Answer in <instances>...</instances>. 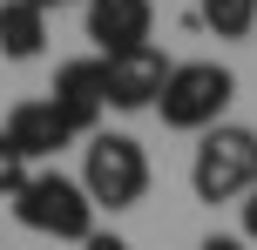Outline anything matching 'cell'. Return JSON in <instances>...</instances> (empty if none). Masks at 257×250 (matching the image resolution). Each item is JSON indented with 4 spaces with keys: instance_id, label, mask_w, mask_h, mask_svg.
<instances>
[{
    "instance_id": "obj_12",
    "label": "cell",
    "mask_w": 257,
    "mask_h": 250,
    "mask_svg": "<svg viewBox=\"0 0 257 250\" xmlns=\"http://www.w3.org/2000/svg\"><path fill=\"white\" fill-rule=\"evenodd\" d=\"M237 210H244V230H237V237H244V243H257V189L237 203Z\"/></svg>"
},
{
    "instance_id": "obj_14",
    "label": "cell",
    "mask_w": 257,
    "mask_h": 250,
    "mask_svg": "<svg viewBox=\"0 0 257 250\" xmlns=\"http://www.w3.org/2000/svg\"><path fill=\"white\" fill-rule=\"evenodd\" d=\"M196 250H244V237H223V230H217V237H203Z\"/></svg>"
},
{
    "instance_id": "obj_8",
    "label": "cell",
    "mask_w": 257,
    "mask_h": 250,
    "mask_svg": "<svg viewBox=\"0 0 257 250\" xmlns=\"http://www.w3.org/2000/svg\"><path fill=\"white\" fill-rule=\"evenodd\" d=\"M149 27H156V7H149V0H88V41L102 48V61L142 48Z\"/></svg>"
},
{
    "instance_id": "obj_1",
    "label": "cell",
    "mask_w": 257,
    "mask_h": 250,
    "mask_svg": "<svg viewBox=\"0 0 257 250\" xmlns=\"http://www.w3.org/2000/svg\"><path fill=\"white\" fill-rule=\"evenodd\" d=\"M14 216H21L27 230H41V237L54 243H88L95 237V203L88 189H81V176H61V169H27V183L14 189Z\"/></svg>"
},
{
    "instance_id": "obj_2",
    "label": "cell",
    "mask_w": 257,
    "mask_h": 250,
    "mask_svg": "<svg viewBox=\"0 0 257 250\" xmlns=\"http://www.w3.org/2000/svg\"><path fill=\"white\" fill-rule=\"evenodd\" d=\"M190 189L196 203H244L257 189V129H244V122L203 129V142L190 156Z\"/></svg>"
},
{
    "instance_id": "obj_6",
    "label": "cell",
    "mask_w": 257,
    "mask_h": 250,
    "mask_svg": "<svg viewBox=\"0 0 257 250\" xmlns=\"http://www.w3.org/2000/svg\"><path fill=\"white\" fill-rule=\"evenodd\" d=\"M108 108H122V115H136V108H156V95H163V81H169V54L156 48V41H142V48H128V54H108Z\"/></svg>"
},
{
    "instance_id": "obj_5",
    "label": "cell",
    "mask_w": 257,
    "mask_h": 250,
    "mask_svg": "<svg viewBox=\"0 0 257 250\" xmlns=\"http://www.w3.org/2000/svg\"><path fill=\"white\" fill-rule=\"evenodd\" d=\"M48 102L61 108V122H68L75 135H95V129H102V115H108V68H102V54L61 61V68H54Z\"/></svg>"
},
{
    "instance_id": "obj_11",
    "label": "cell",
    "mask_w": 257,
    "mask_h": 250,
    "mask_svg": "<svg viewBox=\"0 0 257 250\" xmlns=\"http://www.w3.org/2000/svg\"><path fill=\"white\" fill-rule=\"evenodd\" d=\"M21 183H27V162H21V149H14L7 135H0V196H14Z\"/></svg>"
},
{
    "instance_id": "obj_13",
    "label": "cell",
    "mask_w": 257,
    "mask_h": 250,
    "mask_svg": "<svg viewBox=\"0 0 257 250\" xmlns=\"http://www.w3.org/2000/svg\"><path fill=\"white\" fill-rule=\"evenodd\" d=\"M81 250H136V243H122V237H102V230H95V237L81 243Z\"/></svg>"
},
{
    "instance_id": "obj_7",
    "label": "cell",
    "mask_w": 257,
    "mask_h": 250,
    "mask_svg": "<svg viewBox=\"0 0 257 250\" xmlns=\"http://www.w3.org/2000/svg\"><path fill=\"white\" fill-rule=\"evenodd\" d=\"M0 135L21 149V162H48V156H61V149L75 142V129L61 122V108H54L48 95H34V102H14V108H7V122H0Z\"/></svg>"
},
{
    "instance_id": "obj_4",
    "label": "cell",
    "mask_w": 257,
    "mask_h": 250,
    "mask_svg": "<svg viewBox=\"0 0 257 250\" xmlns=\"http://www.w3.org/2000/svg\"><path fill=\"white\" fill-rule=\"evenodd\" d=\"M81 189H88L95 210H136L149 196V156H142V142L95 129L88 149H81Z\"/></svg>"
},
{
    "instance_id": "obj_10",
    "label": "cell",
    "mask_w": 257,
    "mask_h": 250,
    "mask_svg": "<svg viewBox=\"0 0 257 250\" xmlns=\"http://www.w3.org/2000/svg\"><path fill=\"white\" fill-rule=\"evenodd\" d=\"M203 27L217 41H244L257 27V0H203Z\"/></svg>"
},
{
    "instance_id": "obj_15",
    "label": "cell",
    "mask_w": 257,
    "mask_h": 250,
    "mask_svg": "<svg viewBox=\"0 0 257 250\" xmlns=\"http://www.w3.org/2000/svg\"><path fill=\"white\" fill-rule=\"evenodd\" d=\"M34 7H41V14H48V7H68V0H34Z\"/></svg>"
},
{
    "instance_id": "obj_9",
    "label": "cell",
    "mask_w": 257,
    "mask_h": 250,
    "mask_svg": "<svg viewBox=\"0 0 257 250\" xmlns=\"http://www.w3.org/2000/svg\"><path fill=\"white\" fill-rule=\"evenodd\" d=\"M48 48V14L34 0H0V54L7 61H34Z\"/></svg>"
},
{
    "instance_id": "obj_3",
    "label": "cell",
    "mask_w": 257,
    "mask_h": 250,
    "mask_svg": "<svg viewBox=\"0 0 257 250\" xmlns=\"http://www.w3.org/2000/svg\"><path fill=\"white\" fill-rule=\"evenodd\" d=\"M230 95H237V75L223 61H176L169 81H163V95H156V115H163V129L203 135V129L223 122Z\"/></svg>"
}]
</instances>
